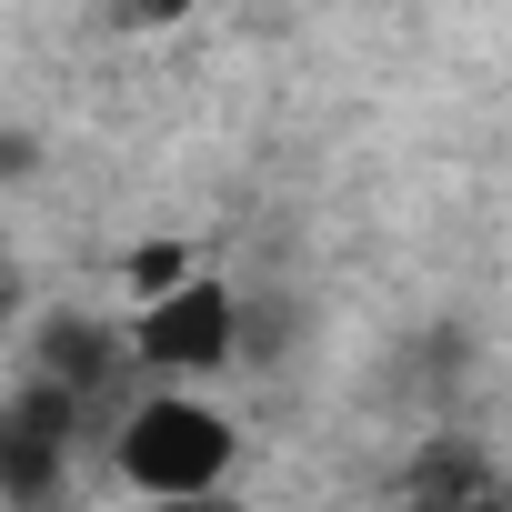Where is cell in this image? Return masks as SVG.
<instances>
[{
    "mask_svg": "<svg viewBox=\"0 0 512 512\" xmlns=\"http://www.w3.org/2000/svg\"><path fill=\"white\" fill-rule=\"evenodd\" d=\"M231 452H241L231 412L201 402L191 382H161V392H141V402L111 422V472H121L131 492H151V502H201V492H221Z\"/></svg>",
    "mask_w": 512,
    "mask_h": 512,
    "instance_id": "cell-1",
    "label": "cell"
},
{
    "mask_svg": "<svg viewBox=\"0 0 512 512\" xmlns=\"http://www.w3.org/2000/svg\"><path fill=\"white\" fill-rule=\"evenodd\" d=\"M131 372H161V382H211L241 362V292L221 272H181L171 292L131 302Z\"/></svg>",
    "mask_w": 512,
    "mask_h": 512,
    "instance_id": "cell-2",
    "label": "cell"
},
{
    "mask_svg": "<svg viewBox=\"0 0 512 512\" xmlns=\"http://www.w3.org/2000/svg\"><path fill=\"white\" fill-rule=\"evenodd\" d=\"M81 392H61L51 372H31L0 402V502H51L71 482V442H81Z\"/></svg>",
    "mask_w": 512,
    "mask_h": 512,
    "instance_id": "cell-3",
    "label": "cell"
},
{
    "mask_svg": "<svg viewBox=\"0 0 512 512\" xmlns=\"http://www.w3.org/2000/svg\"><path fill=\"white\" fill-rule=\"evenodd\" d=\"M41 372H51L61 392L101 402V392L131 372V342H121V332H101V322H51V332H41Z\"/></svg>",
    "mask_w": 512,
    "mask_h": 512,
    "instance_id": "cell-4",
    "label": "cell"
},
{
    "mask_svg": "<svg viewBox=\"0 0 512 512\" xmlns=\"http://www.w3.org/2000/svg\"><path fill=\"white\" fill-rule=\"evenodd\" d=\"M181 272H201V251H191V241H131V251H121V292H131V302L171 292Z\"/></svg>",
    "mask_w": 512,
    "mask_h": 512,
    "instance_id": "cell-5",
    "label": "cell"
},
{
    "mask_svg": "<svg viewBox=\"0 0 512 512\" xmlns=\"http://www.w3.org/2000/svg\"><path fill=\"white\" fill-rule=\"evenodd\" d=\"M412 492H442V502H452V492H492V472H482L472 452H432V462L412 472Z\"/></svg>",
    "mask_w": 512,
    "mask_h": 512,
    "instance_id": "cell-6",
    "label": "cell"
},
{
    "mask_svg": "<svg viewBox=\"0 0 512 512\" xmlns=\"http://www.w3.org/2000/svg\"><path fill=\"white\" fill-rule=\"evenodd\" d=\"M191 11H201V0H111V21H131V31H171Z\"/></svg>",
    "mask_w": 512,
    "mask_h": 512,
    "instance_id": "cell-7",
    "label": "cell"
},
{
    "mask_svg": "<svg viewBox=\"0 0 512 512\" xmlns=\"http://www.w3.org/2000/svg\"><path fill=\"white\" fill-rule=\"evenodd\" d=\"M11 312H21V262L0 251V322H11Z\"/></svg>",
    "mask_w": 512,
    "mask_h": 512,
    "instance_id": "cell-8",
    "label": "cell"
}]
</instances>
